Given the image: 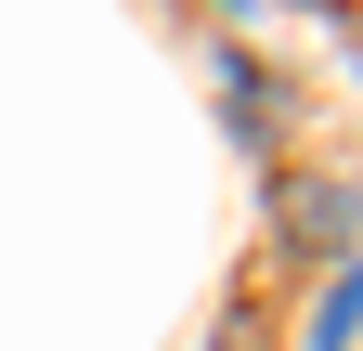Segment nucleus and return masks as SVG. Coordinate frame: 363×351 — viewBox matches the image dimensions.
<instances>
[{
    "label": "nucleus",
    "mask_w": 363,
    "mask_h": 351,
    "mask_svg": "<svg viewBox=\"0 0 363 351\" xmlns=\"http://www.w3.org/2000/svg\"><path fill=\"white\" fill-rule=\"evenodd\" d=\"M272 234L337 274V260H363V195L337 183V169H286V183H272Z\"/></svg>",
    "instance_id": "obj_1"
},
{
    "label": "nucleus",
    "mask_w": 363,
    "mask_h": 351,
    "mask_svg": "<svg viewBox=\"0 0 363 351\" xmlns=\"http://www.w3.org/2000/svg\"><path fill=\"white\" fill-rule=\"evenodd\" d=\"M350 338H363V260H337L325 299H311V351H350Z\"/></svg>",
    "instance_id": "obj_2"
},
{
    "label": "nucleus",
    "mask_w": 363,
    "mask_h": 351,
    "mask_svg": "<svg viewBox=\"0 0 363 351\" xmlns=\"http://www.w3.org/2000/svg\"><path fill=\"white\" fill-rule=\"evenodd\" d=\"M220 117H234L247 144H272V78H259L247 53H220Z\"/></svg>",
    "instance_id": "obj_3"
},
{
    "label": "nucleus",
    "mask_w": 363,
    "mask_h": 351,
    "mask_svg": "<svg viewBox=\"0 0 363 351\" xmlns=\"http://www.w3.org/2000/svg\"><path fill=\"white\" fill-rule=\"evenodd\" d=\"M220 14H247V0H220Z\"/></svg>",
    "instance_id": "obj_4"
}]
</instances>
